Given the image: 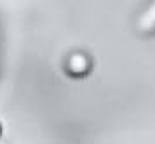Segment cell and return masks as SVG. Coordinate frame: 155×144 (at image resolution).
<instances>
[{"mask_svg": "<svg viewBox=\"0 0 155 144\" xmlns=\"http://www.w3.org/2000/svg\"><path fill=\"white\" fill-rule=\"evenodd\" d=\"M91 68H92L91 57L85 54V52H80V50L71 52L66 57V61H64V69L71 76H85L91 71Z\"/></svg>", "mask_w": 155, "mask_h": 144, "instance_id": "obj_2", "label": "cell"}, {"mask_svg": "<svg viewBox=\"0 0 155 144\" xmlns=\"http://www.w3.org/2000/svg\"><path fill=\"white\" fill-rule=\"evenodd\" d=\"M134 31L141 37L155 35V0H148L134 18Z\"/></svg>", "mask_w": 155, "mask_h": 144, "instance_id": "obj_1", "label": "cell"}]
</instances>
